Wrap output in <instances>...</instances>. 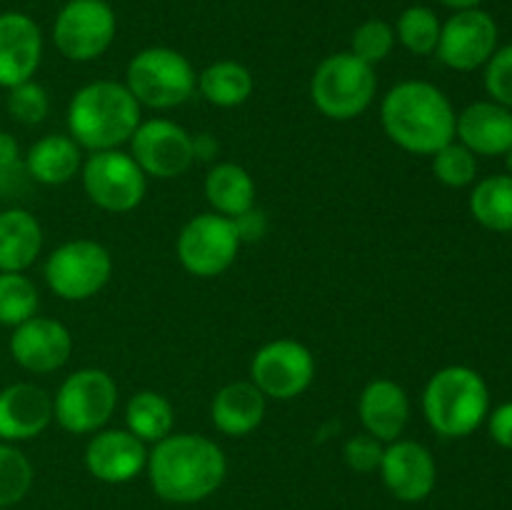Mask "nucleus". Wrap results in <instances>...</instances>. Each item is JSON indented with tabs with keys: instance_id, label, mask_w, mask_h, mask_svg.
<instances>
[{
	"instance_id": "8",
	"label": "nucleus",
	"mask_w": 512,
	"mask_h": 510,
	"mask_svg": "<svg viewBox=\"0 0 512 510\" xmlns=\"http://www.w3.org/2000/svg\"><path fill=\"white\" fill-rule=\"evenodd\" d=\"M43 275L60 300L83 303L108 285L113 275V255L98 240H68L48 255Z\"/></svg>"
},
{
	"instance_id": "21",
	"label": "nucleus",
	"mask_w": 512,
	"mask_h": 510,
	"mask_svg": "<svg viewBox=\"0 0 512 510\" xmlns=\"http://www.w3.org/2000/svg\"><path fill=\"white\" fill-rule=\"evenodd\" d=\"M363 430L383 445L405 433L410 420V398L403 385L390 378H375L363 388L358 400Z\"/></svg>"
},
{
	"instance_id": "13",
	"label": "nucleus",
	"mask_w": 512,
	"mask_h": 510,
	"mask_svg": "<svg viewBox=\"0 0 512 510\" xmlns=\"http://www.w3.org/2000/svg\"><path fill=\"white\" fill-rule=\"evenodd\" d=\"M498 38V23L488 10H458L440 28L435 55L450 70L473 73V70L485 68V63L493 58L495 50L500 48Z\"/></svg>"
},
{
	"instance_id": "14",
	"label": "nucleus",
	"mask_w": 512,
	"mask_h": 510,
	"mask_svg": "<svg viewBox=\"0 0 512 510\" xmlns=\"http://www.w3.org/2000/svg\"><path fill=\"white\" fill-rule=\"evenodd\" d=\"M130 155L148 178H180L195 163L193 135L175 120H143L130 138Z\"/></svg>"
},
{
	"instance_id": "38",
	"label": "nucleus",
	"mask_w": 512,
	"mask_h": 510,
	"mask_svg": "<svg viewBox=\"0 0 512 510\" xmlns=\"http://www.w3.org/2000/svg\"><path fill=\"white\" fill-rule=\"evenodd\" d=\"M488 433L500 448L512 450V400L488 413Z\"/></svg>"
},
{
	"instance_id": "18",
	"label": "nucleus",
	"mask_w": 512,
	"mask_h": 510,
	"mask_svg": "<svg viewBox=\"0 0 512 510\" xmlns=\"http://www.w3.org/2000/svg\"><path fill=\"white\" fill-rule=\"evenodd\" d=\"M85 468L100 483L120 485L138 478L148 465V448L128 428L98 430L85 445Z\"/></svg>"
},
{
	"instance_id": "32",
	"label": "nucleus",
	"mask_w": 512,
	"mask_h": 510,
	"mask_svg": "<svg viewBox=\"0 0 512 510\" xmlns=\"http://www.w3.org/2000/svg\"><path fill=\"white\" fill-rule=\"evenodd\" d=\"M433 175L448 188H468L478 180V155L453 140L433 155Z\"/></svg>"
},
{
	"instance_id": "16",
	"label": "nucleus",
	"mask_w": 512,
	"mask_h": 510,
	"mask_svg": "<svg viewBox=\"0 0 512 510\" xmlns=\"http://www.w3.org/2000/svg\"><path fill=\"white\" fill-rule=\"evenodd\" d=\"M10 355L23 370L35 375H48L63 368L73 355V335L60 320L33 315L13 328Z\"/></svg>"
},
{
	"instance_id": "36",
	"label": "nucleus",
	"mask_w": 512,
	"mask_h": 510,
	"mask_svg": "<svg viewBox=\"0 0 512 510\" xmlns=\"http://www.w3.org/2000/svg\"><path fill=\"white\" fill-rule=\"evenodd\" d=\"M383 450L385 445L380 440H375L373 435L368 433H360L353 435V438L345 440V448H343V458L345 465L355 473H375L380 468V460H383Z\"/></svg>"
},
{
	"instance_id": "17",
	"label": "nucleus",
	"mask_w": 512,
	"mask_h": 510,
	"mask_svg": "<svg viewBox=\"0 0 512 510\" xmlns=\"http://www.w3.org/2000/svg\"><path fill=\"white\" fill-rule=\"evenodd\" d=\"M43 63V30L20 10L0 13V88L33 80Z\"/></svg>"
},
{
	"instance_id": "10",
	"label": "nucleus",
	"mask_w": 512,
	"mask_h": 510,
	"mask_svg": "<svg viewBox=\"0 0 512 510\" xmlns=\"http://www.w3.org/2000/svg\"><path fill=\"white\" fill-rule=\"evenodd\" d=\"M118 18L108 0H68L53 20V43L65 60L90 63L108 53Z\"/></svg>"
},
{
	"instance_id": "15",
	"label": "nucleus",
	"mask_w": 512,
	"mask_h": 510,
	"mask_svg": "<svg viewBox=\"0 0 512 510\" xmlns=\"http://www.w3.org/2000/svg\"><path fill=\"white\" fill-rule=\"evenodd\" d=\"M380 478L388 493L400 503H420L435 490L438 465L433 453L418 440H393L385 445Z\"/></svg>"
},
{
	"instance_id": "3",
	"label": "nucleus",
	"mask_w": 512,
	"mask_h": 510,
	"mask_svg": "<svg viewBox=\"0 0 512 510\" xmlns=\"http://www.w3.org/2000/svg\"><path fill=\"white\" fill-rule=\"evenodd\" d=\"M68 135L80 148L98 153L130 143L143 123V108L125 83L93 80L75 90L68 103Z\"/></svg>"
},
{
	"instance_id": "11",
	"label": "nucleus",
	"mask_w": 512,
	"mask_h": 510,
	"mask_svg": "<svg viewBox=\"0 0 512 510\" xmlns=\"http://www.w3.org/2000/svg\"><path fill=\"white\" fill-rule=\"evenodd\" d=\"M240 245L233 220L218 213H200L183 225L175 253L190 275L215 278L235 263Z\"/></svg>"
},
{
	"instance_id": "33",
	"label": "nucleus",
	"mask_w": 512,
	"mask_h": 510,
	"mask_svg": "<svg viewBox=\"0 0 512 510\" xmlns=\"http://www.w3.org/2000/svg\"><path fill=\"white\" fill-rule=\"evenodd\" d=\"M395 43H398V40H395L393 25L383 18H370L353 30L350 53L375 68V65L383 63V60L393 53Z\"/></svg>"
},
{
	"instance_id": "34",
	"label": "nucleus",
	"mask_w": 512,
	"mask_h": 510,
	"mask_svg": "<svg viewBox=\"0 0 512 510\" xmlns=\"http://www.w3.org/2000/svg\"><path fill=\"white\" fill-rule=\"evenodd\" d=\"M5 108H8V115L15 123L40 125L50 113L48 90L40 83H35V80H25V83L8 90Z\"/></svg>"
},
{
	"instance_id": "27",
	"label": "nucleus",
	"mask_w": 512,
	"mask_h": 510,
	"mask_svg": "<svg viewBox=\"0 0 512 510\" xmlns=\"http://www.w3.org/2000/svg\"><path fill=\"white\" fill-rule=\"evenodd\" d=\"M125 425L135 438L148 443H160L175 428V408L163 393L140 390L125 405Z\"/></svg>"
},
{
	"instance_id": "2",
	"label": "nucleus",
	"mask_w": 512,
	"mask_h": 510,
	"mask_svg": "<svg viewBox=\"0 0 512 510\" xmlns=\"http://www.w3.org/2000/svg\"><path fill=\"white\" fill-rule=\"evenodd\" d=\"M455 120L458 113L448 95L425 80H403L380 103L385 135L413 155H435L453 143Z\"/></svg>"
},
{
	"instance_id": "25",
	"label": "nucleus",
	"mask_w": 512,
	"mask_h": 510,
	"mask_svg": "<svg viewBox=\"0 0 512 510\" xmlns=\"http://www.w3.org/2000/svg\"><path fill=\"white\" fill-rule=\"evenodd\" d=\"M205 200L213 213L238 218L255 205V183L238 163H215L205 175Z\"/></svg>"
},
{
	"instance_id": "19",
	"label": "nucleus",
	"mask_w": 512,
	"mask_h": 510,
	"mask_svg": "<svg viewBox=\"0 0 512 510\" xmlns=\"http://www.w3.org/2000/svg\"><path fill=\"white\" fill-rule=\"evenodd\" d=\"M53 423V395L35 383H13L0 390V440L23 443Z\"/></svg>"
},
{
	"instance_id": "1",
	"label": "nucleus",
	"mask_w": 512,
	"mask_h": 510,
	"mask_svg": "<svg viewBox=\"0 0 512 510\" xmlns=\"http://www.w3.org/2000/svg\"><path fill=\"white\" fill-rule=\"evenodd\" d=\"M148 478L165 503L190 505L210 498L228 475V460L215 440L198 433H170L148 450Z\"/></svg>"
},
{
	"instance_id": "37",
	"label": "nucleus",
	"mask_w": 512,
	"mask_h": 510,
	"mask_svg": "<svg viewBox=\"0 0 512 510\" xmlns=\"http://www.w3.org/2000/svg\"><path fill=\"white\" fill-rule=\"evenodd\" d=\"M20 173H25V163L18 140L8 130H0V183Z\"/></svg>"
},
{
	"instance_id": "24",
	"label": "nucleus",
	"mask_w": 512,
	"mask_h": 510,
	"mask_svg": "<svg viewBox=\"0 0 512 510\" xmlns=\"http://www.w3.org/2000/svg\"><path fill=\"white\" fill-rule=\"evenodd\" d=\"M43 250V228L25 208L0 210V273H25Z\"/></svg>"
},
{
	"instance_id": "6",
	"label": "nucleus",
	"mask_w": 512,
	"mask_h": 510,
	"mask_svg": "<svg viewBox=\"0 0 512 510\" xmlns=\"http://www.w3.org/2000/svg\"><path fill=\"white\" fill-rule=\"evenodd\" d=\"M125 85L140 108L170 110L188 103L198 88V75L180 50L153 45L130 58L125 68Z\"/></svg>"
},
{
	"instance_id": "5",
	"label": "nucleus",
	"mask_w": 512,
	"mask_h": 510,
	"mask_svg": "<svg viewBox=\"0 0 512 510\" xmlns=\"http://www.w3.org/2000/svg\"><path fill=\"white\" fill-rule=\"evenodd\" d=\"M378 95V78L373 65L355 58L350 50L320 60L310 80L313 105L330 120H353L373 105Z\"/></svg>"
},
{
	"instance_id": "31",
	"label": "nucleus",
	"mask_w": 512,
	"mask_h": 510,
	"mask_svg": "<svg viewBox=\"0 0 512 510\" xmlns=\"http://www.w3.org/2000/svg\"><path fill=\"white\" fill-rule=\"evenodd\" d=\"M33 465L15 443L0 440V508L18 505L33 485Z\"/></svg>"
},
{
	"instance_id": "35",
	"label": "nucleus",
	"mask_w": 512,
	"mask_h": 510,
	"mask_svg": "<svg viewBox=\"0 0 512 510\" xmlns=\"http://www.w3.org/2000/svg\"><path fill=\"white\" fill-rule=\"evenodd\" d=\"M483 83L490 100L512 110V43L495 50L493 58L485 63Z\"/></svg>"
},
{
	"instance_id": "22",
	"label": "nucleus",
	"mask_w": 512,
	"mask_h": 510,
	"mask_svg": "<svg viewBox=\"0 0 512 510\" xmlns=\"http://www.w3.org/2000/svg\"><path fill=\"white\" fill-rule=\"evenodd\" d=\"M268 410V398L255 388L253 380H235L223 385L210 403V420L215 430L228 438H245L260 428Z\"/></svg>"
},
{
	"instance_id": "40",
	"label": "nucleus",
	"mask_w": 512,
	"mask_h": 510,
	"mask_svg": "<svg viewBox=\"0 0 512 510\" xmlns=\"http://www.w3.org/2000/svg\"><path fill=\"white\" fill-rule=\"evenodd\" d=\"M218 150H220L218 140H215L210 133H198V135H193V153H195V160H213L215 155H218Z\"/></svg>"
},
{
	"instance_id": "4",
	"label": "nucleus",
	"mask_w": 512,
	"mask_h": 510,
	"mask_svg": "<svg viewBox=\"0 0 512 510\" xmlns=\"http://www.w3.org/2000/svg\"><path fill=\"white\" fill-rule=\"evenodd\" d=\"M490 390L468 365L440 368L423 390V415L440 438H468L488 420Z\"/></svg>"
},
{
	"instance_id": "30",
	"label": "nucleus",
	"mask_w": 512,
	"mask_h": 510,
	"mask_svg": "<svg viewBox=\"0 0 512 510\" xmlns=\"http://www.w3.org/2000/svg\"><path fill=\"white\" fill-rule=\"evenodd\" d=\"M40 295L25 273H0V325L18 328L38 315Z\"/></svg>"
},
{
	"instance_id": "23",
	"label": "nucleus",
	"mask_w": 512,
	"mask_h": 510,
	"mask_svg": "<svg viewBox=\"0 0 512 510\" xmlns=\"http://www.w3.org/2000/svg\"><path fill=\"white\" fill-rule=\"evenodd\" d=\"M23 163L35 183L65 185L83 168V148L70 135L50 133L30 145Z\"/></svg>"
},
{
	"instance_id": "29",
	"label": "nucleus",
	"mask_w": 512,
	"mask_h": 510,
	"mask_svg": "<svg viewBox=\"0 0 512 510\" xmlns=\"http://www.w3.org/2000/svg\"><path fill=\"white\" fill-rule=\"evenodd\" d=\"M438 13L428 5H410L398 15L395 23V40L413 55H433L440 40Z\"/></svg>"
},
{
	"instance_id": "26",
	"label": "nucleus",
	"mask_w": 512,
	"mask_h": 510,
	"mask_svg": "<svg viewBox=\"0 0 512 510\" xmlns=\"http://www.w3.org/2000/svg\"><path fill=\"white\" fill-rule=\"evenodd\" d=\"M198 90L210 105L238 108L253 95L255 78L238 60H215L198 73Z\"/></svg>"
},
{
	"instance_id": "20",
	"label": "nucleus",
	"mask_w": 512,
	"mask_h": 510,
	"mask_svg": "<svg viewBox=\"0 0 512 510\" xmlns=\"http://www.w3.org/2000/svg\"><path fill=\"white\" fill-rule=\"evenodd\" d=\"M455 140L475 155H505L512 148V110L490 98L475 100L458 113Z\"/></svg>"
},
{
	"instance_id": "43",
	"label": "nucleus",
	"mask_w": 512,
	"mask_h": 510,
	"mask_svg": "<svg viewBox=\"0 0 512 510\" xmlns=\"http://www.w3.org/2000/svg\"><path fill=\"white\" fill-rule=\"evenodd\" d=\"M0 510H8V508H0Z\"/></svg>"
},
{
	"instance_id": "9",
	"label": "nucleus",
	"mask_w": 512,
	"mask_h": 510,
	"mask_svg": "<svg viewBox=\"0 0 512 510\" xmlns=\"http://www.w3.org/2000/svg\"><path fill=\"white\" fill-rule=\"evenodd\" d=\"M80 180L90 203L105 213H130L148 193V175L120 148L90 153L80 168Z\"/></svg>"
},
{
	"instance_id": "42",
	"label": "nucleus",
	"mask_w": 512,
	"mask_h": 510,
	"mask_svg": "<svg viewBox=\"0 0 512 510\" xmlns=\"http://www.w3.org/2000/svg\"><path fill=\"white\" fill-rule=\"evenodd\" d=\"M503 158H505V170H508V175H512V148L503 155Z\"/></svg>"
},
{
	"instance_id": "28",
	"label": "nucleus",
	"mask_w": 512,
	"mask_h": 510,
	"mask_svg": "<svg viewBox=\"0 0 512 510\" xmlns=\"http://www.w3.org/2000/svg\"><path fill=\"white\" fill-rule=\"evenodd\" d=\"M470 215L493 233H512V175H488L470 193Z\"/></svg>"
},
{
	"instance_id": "7",
	"label": "nucleus",
	"mask_w": 512,
	"mask_h": 510,
	"mask_svg": "<svg viewBox=\"0 0 512 510\" xmlns=\"http://www.w3.org/2000/svg\"><path fill=\"white\" fill-rule=\"evenodd\" d=\"M118 408V385L103 368H80L60 383L53 398V420L73 435L105 428Z\"/></svg>"
},
{
	"instance_id": "39",
	"label": "nucleus",
	"mask_w": 512,
	"mask_h": 510,
	"mask_svg": "<svg viewBox=\"0 0 512 510\" xmlns=\"http://www.w3.org/2000/svg\"><path fill=\"white\" fill-rule=\"evenodd\" d=\"M233 223L235 230H238L240 243H255V240H260L268 233V215L255 208V205L245 210L243 215H238V218H233Z\"/></svg>"
},
{
	"instance_id": "41",
	"label": "nucleus",
	"mask_w": 512,
	"mask_h": 510,
	"mask_svg": "<svg viewBox=\"0 0 512 510\" xmlns=\"http://www.w3.org/2000/svg\"><path fill=\"white\" fill-rule=\"evenodd\" d=\"M438 3L445 5V8H450L453 13H458V10L480 8V3H483V0H438Z\"/></svg>"
},
{
	"instance_id": "12",
	"label": "nucleus",
	"mask_w": 512,
	"mask_h": 510,
	"mask_svg": "<svg viewBox=\"0 0 512 510\" xmlns=\"http://www.w3.org/2000/svg\"><path fill=\"white\" fill-rule=\"evenodd\" d=\"M250 380L265 398L293 400L313 385L315 358L298 340H270L253 355Z\"/></svg>"
}]
</instances>
